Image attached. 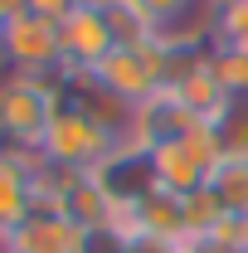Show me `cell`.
Wrapping results in <instances>:
<instances>
[{
	"instance_id": "7",
	"label": "cell",
	"mask_w": 248,
	"mask_h": 253,
	"mask_svg": "<svg viewBox=\"0 0 248 253\" xmlns=\"http://www.w3.org/2000/svg\"><path fill=\"white\" fill-rule=\"evenodd\" d=\"M59 39H63V68H78V73H93L117 49L112 25L102 15V0H83L78 10H68L59 20Z\"/></svg>"
},
{
	"instance_id": "8",
	"label": "cell",
	"mask_w": 248,
	"mask_h": 253,
	"mask_svg": "<svg viewBox=\"0 0 248 253\" xmlns=\"http://www.w3.org/2000/svg\"><path fill=\"white\" fill-rule=\"evenodd\" d=\"M200 117L190 112L180 97L170 93V88H161L156 97H146L136 112H131V131H126V141H136V146H165V141H180L190 131H200Z\"/></svg>"
},
{
	"instance_id": "18",
	"label": "cell",
	"mask_w": 248,
	"mask_h": 253,
	"mask_svg": "<svg viewBox=\"0 0 248 253\" xmlns=\"http://www.w3.org/2000/svg\"><path fill=\"white\" fill-rule=\"evenodd\" d=\"M209 44H214V49H244V54H248V5L219 10L214 30H209Z\"/></svg>"
},
{
	"instance_id": "21",
	"label": "cell",
	"mask_w": 248,
	"mask_h": 253,
	"mask_svg": "<svg viewBox=\"0 0 248 253\" xmlns=\"http://www.w3.org/2000/svg\"><path fill=\"white\" fill-rule=\"evenodd\" d=\"M25 10H30V0H0V30H5L10 20H20Z\"/></svg>"
},
{
	"instance_id": "3",
	"label": "cell",
	"mask_w": 248,
	"mask_h": 253,
	"mask_svg": "<svg viewBox=\"0 0 248 253\" xmlns=\"http://www.w3.org/2000/svg\"><path fill=\"white\" fill-rule=\"evenodd\" d=\"M93 78L117 97V102H126V107L136 112L146 97H156L165 88V78H170V54H165L161 39L141 44V49H112V54L93 68Z\"/></svg>"
},
{
	"instance_id": "9",
	"label": "cell",
	"mask_w": 248,
	"mask_h": 253,
	"mask_svg": "<svg viewBox=\"0 0 248 253\" xmlns=\"http://www.w3.org/2000/svg\"><path fill=\"white\" fill-rule=\"evenodd\" d=\"M44 156H5L0 151V244L34 214V166Z\"/></svg>"
},
{
	"instance_id": "23",
	"label": "cell",
	"mask_w": 248,
	"mask_h": 253,
	"mask_svg": "<svg viewBox=\"0 0 248 253\" xmlns=\"http://www.w3.org/2000/svg\"><path fill=\"white\" fill-rule=\"evenodd\" d=\"M175 253H185V249H175Z\"/></svg>"
},
{
	"instance_id": "1",
	"label": "cell",
	"mask_w": 248,
	"mask_h": 253,
	"mask_svg": "<svg viewBox=\"0 0 248 253\" xmlns=\"http://www.w3.org/2000/svg\"><path fill=\"white\" fill-rule=\"evenodd\" d=\"M59 112L54 97V73L30 78V73H0V151L5 156H39V141Z\"/></svg>"
},
{
	"instance_id": "13",
	"label": "cell",
	"mask_w": 248,
	"mask_h": 253,
	"mask_svg": "<svg viewBox=\"0 0 248 253\" xmlns=\"http://www.w3.org/2000/svg\"><path fill=\"white\" fill-rule=\"evenodd\" d=\"M205 190L224 205V214H248V156H219Z\"/></svg>"
},
{
	"instance_id": "4",
	"label": "cell",
	"mask_w": 248,
	"mask_h": 253,
	"mask_svg": "<svg viewBox=\"0 0 248 253\" xmlns=\"http://www.w3.org/2000/svg\"><path fill=\"white\" fill-rule=\"evenodd\" d=\"M0 59L5 73H30V78H49L63 68V39H59V20H44L25 10L20 20H10L0 30Z\"/></svg>"
},
{
	"instance_id": "20",
	"label": "cell",
	"mask_w": 248,
	"mask_h": 253,
	"mask_svg": "<svg viewBox=\"0 0 248 253\" xmlns=\"http://www.w3.org/2000/svg\"><path fill=\"white\" fill-rule=\"evenodd\" d=\"M185 253H239V249H229V244H219V239H190V244H180Z\"/></svg>"
},
{
	"instance_id": "17",
	"label": "cell",
	"mask_w": 248,
	"mask_h": 253,
	"mask_svg": "<svg viewBox=\"0 0 248 253\" xmlns=\"http://www.w3.org/2000/svg\"><path fill=\"white\" fill-rule=\"evenodd\" d=\"M209 68H214V78L224 83L229 97H248V54L244 49H214L209 44Z\"/></svg>"
},
{
	"instance_id": "6",
	"label": "cell",
	"mask_w": 248,
	"mask_h": 253,
	"mask_svg": "<svg viewBox=\"0 0 248 253\" xmlns=\"http://www.w3.org/2000/svg\"><path fill=\"white\" fill-rule=\"evenodd\" d=\"M93 180L102 185V195L112 200V210H131V205H141L146 195L161 190L151 146H136V141H122V146L93 170Z\"/></svg>"
},
{
	"instance_id": "19",
	"label": "cell",
	"mask_w": 248,
	"mask_h": 253,
	"mask_svg": "<svg viewBox=\"0 0 248 253\" xmlns=\"http://www.w3.org/2000/svg\"><path fill=\"white\" fill-rule=\"evenodd\" d=\"M83 0H30V10L34 15H44V20H63L68 10H78Z\"/></svg>"
},
{
	"instance_id": "5",
	"label": "cell",
	"mask_w": 248,
	"mask_h": 253,
	"mask_svg": "<svg viewBox=\"0 0 248 253\" xmlns=\"http://www.w3.org/2000/svg\"><path fill=\"white\" fill-rule=\"evenodd\" d=\"M156 156V180L161 190H170V195H195V190L209 185V170L219 166V146L214 136H209V126H200V131H190L180 141H165V146H151Z\"/></svg>"
},
{
	"instance_id": "11",
	"label": "cell",
	"mask_w": 248,
	"mask_h": 253,
	"mask_svg": "<svg viewBox=\"0 0 248 253\" xmlns=\"http://www.w3.org/2000/svg\"><path fill=\"white\" fill-rule=\"evenodd\" d=\"M170 93L180 97V102H185V107H190V112H195V117H200L205 126L214 122L219 112H224V102H229L224 83H219V78H214V68H209V49H205L200 59L190 63V68L180 73V78H175V83H170Z\"/></svg>"
},
{
	"instance_id": "10",
	"label": "cell",
	"mask_w": 248,
	"mask_h": 253,
	"mask_svg": "<svg viewBox=\"0 0 248 253\" xmlns=\"http://www.w3.org/2000/svg\"><path fill=\"white\" fill-rule=\"evenodd\" d=\"M78 239H83V234L63 219V214L34 210L30 219L0 244V253H78Z\"/></svg>"
},
{
	"instance_id": "14",
	"label": "cell",
	"mask_w": 248,
	"mask_h": 253,
	"mask_svg": "<svg viewBox=\"0 0 248 253\" xmlns=\"http://www.w3.org/2000/svg\"><path fill=\"white\" fill-rule=\"evenodd\" d=\"M219 156H248V97H229L224 112L209 122Z\"/></svg>"
},
{
	"instance_id": "12",
	"label": "cell",
	"mask_w": 248,
	"mask_h": 253,
	"mask_svg": "<svg viewBox=\"0 0 248 253\" xmlns=\"http://www.w3.org/2000/svg\"><path fill=\"white\" fill-rule=\"evenodd\" d=\"M59 214L78 234H93V229H107L112 224V200L102 195V185H97L93 175H73L68 185H63V195H59Z\"/></svg>"
},
{
	"instance_id": "15",
	"label": "cell",
	"mask_w": 248,
	"mask_h": 253,
	"mask_svg": "<svg viewBox=\"0 0 248 253\" xmlns=\"http://www.w3.org/2000/svg\"><path fill=\"white\" fill-rule=\"evenodd\" d=\"M102 15H107V25H112L117 49H141V44H151V39H156V30L126 5V0H102Z\"/></svg>"
},
{
	"instance_id": "22",
	"label": "cell",
	"mask_w": 248,
	"mask_h": 253,
	"mask_svg": "<svg viewBox=\"0 0 248 253\" xmlns=\"http://www.w3.org/2000/svg\"><path fill=\"white\" fill-rule=\"evenodd\" d=\"M205 5H209V10L219 15V10H234V5H248V0H205Z\"/></svg>"
},
{
	"instance_id": "16",
	"label": "cell",
	"mask_w": 248,
	"mask_h": 253,
	"mask_svg": "<svg viewBox=\"0 0 248 253\" xmlns=\"http://www.w3.org/2000/svg\"><path fill=\"white\" fill-rule=\"evenodd\" d=\"M156 34L161 30H175V25H185L190 15H200L205 10V0H126Z\"/></svg>"
},
{
	"instance_id": "2",
	"label": "cell",
	"mask_w": 248,
	"mask_h": 253,
	"mask_svg": "<svg viewBox=\"0 0 248 253\" xmlns=\"http://www.w3.org/2000/svg\"><path fill=\"white\" fill-rule=\"evenodd\" d=\"M117 146H122V136H117V131H107L102 122H93L88 112L59 107V112H54V122H49V131H44V141H39V156L49 161V166H63V170H83V175H93V170L112 156Z\"/></svg>"
}]
</instances>
